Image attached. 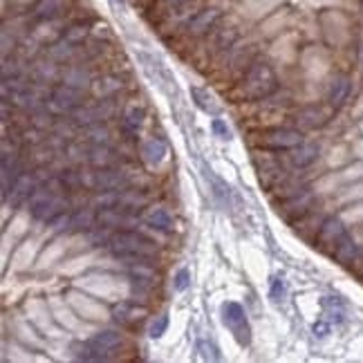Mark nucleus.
I'll return each instance as SVG.
<instances>
[{"mask_svg": "<svg viewBox=\"0 0 363 363\" xmlns=\"http://www.w3.org/2000/svg\"><path fill=\"white\" fill-rule=\"evenodd\" d=\"M77 54V45H72L69 40L61 38L57 45L50 48V59L57 61V63H65V61H72Z\"/></svg>", "mask_w": 363, "mask_h": 363, "instance_id": "nucleus-27", "label": "nucleus"}, {"mask_svg": "<svg viewBox=\"0 0 363 363\" xmlns=\"http://www.w3.org/2000/svg\"><path fill=\"white\" fill-rule=\"evenodd\" d=\"M341 218H343L345 225H363V202L350 206Z\"/></svg>", "mask_w": 363, "mask_h": 363, "instance_id": "nucleus-33", "label": "nucleus"}, {"mask_svg": "<svg viewBox=\"0 0 363 363\" xmlns=\"http://www.w3.org/2000/svg\"><path fill=\"white\" fill-rule=\"evenodd\" d=\"M30 123H32V128H36V130H45V128H50V125H54L57 121H54L52 115L45 113V108H43V110H38V113H34Z\"/></svg>", "mask_w": 363, "mask_h": 363, "instance_id": "nucleus-34", "label": "nucleus"}, {"mask_svg": "<svg viewBox=\"0 0 363 363\" xmlns=\"http://www.w3.org/2000/svg\"><path fill=\"white\" fill-rule=\"evenodd\" d=\"M361 233H363V227H361Z\"/></svg>", "mask_w": 363, "mask_h": 363, "instance_id": "nucleus-43", "label": "nucleus"}, {"mask_svg": "<svg viewBox=\"0 0 363 363\" xmlns=\"http://www.w3.org/2000/svg\"><path fill=\"white\" fill-rule=\"evenodd\" d=\"M361 130H363V121H361Z\"/></svg>", "mask_w": 363, "mask_h": 363, "instance_id": "nucleus-42", "label": "nucleus"}, {"mask_svg": "<svg viewBox=\"0 0 363 363\" xmlns=\"http://www.w3.org/2000/svg\"><path fill=\"white\" fill-rule=\"evenodd\" d=\"M218 21H220V11H218V9H213V7L202 9V11H198V13H195V16L189 21L186 32H189L191 36H204V34H208V32L213 30Z\"/></svg>", "mask_w": 363, "mask_h": 363, "instance_id": "nucleus-13", "label": "nucleus"}, {"mask_svg": "<svg viewBox=\"0 0 363 363\" xmlns=\"http://www.w3.org/2000/svg\"><path fill=\"white\" fill-rule=\"evenodd\" d=\"M50 108L54 110V113H72V110L81 108L83 104H86V90L81 88H74V86H67V83H61V86H57L52 90L50 94Z\"/></svg>", "mask_w": 363, "mask_h": 363, "instance_id": "nucleus-3", "label": "nucleus"}, {"mask_svg": "<svg viewBox=\"0 0 363 363\" xmlns=\"http://www.w3.org/2000/svg\"><path fill=\"white\" fill-rule=\"evenodd\" d=\"M289 157H291V164H294V166H298V169H305V166H310V164L316 162V157H318V146L303 142L296 148H291V155Z\"/></svg>", "mask_w": 363, "mask_h": 363, "instance_id": "nucleus-21", "label": "nucleus"}, {"mask_svg": "<svg viewBox=\"0 0 363 363\" xmlns=\"http://www.w3.org/2000/svg\"><path fill=\"white\" fill-rule=\"evenodd\" d=\"M166 328H169V316H166V314L155 316V320L150 323V339H160V337H164Z\"/></svg>", "mask_w": 363, "mask_h": 363, "instance_id": "nucleus-36", "label": "nucleus"}, {"mask_svg": "<svg viewBox=\"0 0 363 363\" xmlns=\"http://www.w3.org/2000/svg\"><path fill=\"white\" fill-rule=\"evenodd\" d=\"M278 90V79L274 74V69L267 63H251V67L245 72V77L240 79L238 88H235L233 94H240L242 99H267L269 94H274Z\"/></svg>", "mask_w": 363, "mask_h": 363, "instance_id": "nucleus-1", "label": "nucleus"}, {"mask_svg": "<svg viewBox=\"0 0 363 363\" xmlns=\"http://www.w3.org/2000/svg\"><path fill=\"white\" fill-rule=\"evenodd\" d=\"M108 249L115 256L121 258H137V260H150L157 254V245L148 240L146 235L135 233V231H117L110 235Z\"/></svg>", "mask_w": 363, "mask_h": 363, "instance_id": "nucleus-2", "label": "nucleus"}, {"mask_svg": "<svg viewBox=\"0 0 363 363\" xmlns=\"http://www.w3.org/2000/svg\"><path fill=\"white\" fill-rule=\"evenodd\" d=\"M61 81L67 83V86L81 88V90L92 88V77H90L88 69H83V65H69L67 69H63Z\"/></svg>", "mask_w": 363, "mask_h": 363, "instance_id": "nucleus-19", "label": "nucleus"}, {"mask_svg": "<svg viewBox=\"0 0 363 363\" xmlns=\"http://www.w3.org/2000/svg\"><path fill=\"white\" fill-rule=\"evenodd\" d=\"M222 318H225V325L235 334V339H238L242 345H247L251 337H249V325L245 320L242 307L235 303H225L222 305Z\"/></svg>", "mask_w": 363, "mask_h": 363, "instance_id": "nucleus-9", "label": "nucleus"}, {"mask_svg": "<svg viewBox=\"0 0 363 363\" xmlns=\"http://www.w3.org/2000/svg\"><path fill=\"white\" fill-rule=\"evenodd\" d=\"M123 88V83L119 77H104L99 81H92V94L96 99H110L113 94H117Z\"/></svg>", "mask_w": 363, "mask_h": 363, "instance_id": "nucleus-22", "label": "nucleus"}, {"mask_svg": "<svg viewBox=\"0 0 363 363\" xmlns=\"http://www.w3.org/2000/svg\"><path fill=\"white\" fill-rule=\"evenodd\" d=\"M193 96H195V101H198V106L204 110V113H211V115H216V113H218V106L213 104V99H211V96H208L204 90L193 88Z\"/></svg>", "mask_w": 363, "mask_h": 363, "instance_id": "nucleus-32", "label": "nucleus"}, {"mask_svg": "<svg viewBox=\"0 0 363 363\" xmlns=\"http://www.w3.org/2000/svg\"><path fill=\"white\" fill-rule=\"evenodd\" d=\"M96 220H99V218H96V213L92 211V208H79V211L72 213V220H69V229L67 231H72V233H88L94 227Z\"/></svg>", "mask_w": 363, "mask_h": 363, "instance_id": "nucleus-23", "label": "nucleus"}, {"mask_svg": "<svg viewBox=\"0 0 363 363\" xmlns=\"http://www.w3.org/2000/svg\"><path fill=\"white\" fill-rule=\"evenodd\" d=\"M189 285H191V274L186 269H179L175 276V289L184 291V289H189Z\"/></svg>", "mask_w": 363, "mask_h": 363, "instance_id": "nucleus-38", "label": "nucleus"}, {"mask_svg": "<svg viewBox=\"0 0 363 363\" xmlns=\"http://www.w3.org/2000/svg\"><path fill=\"white\" fill-rule=\"evenodd\" d=\"M67 208V200L65 195H50L48 200H43L40 204H36L34 208H30L32 211V218L38 220V222H52L54 218H59L61 213H65Z\"/></svg>", "mask_w": 363, "mask_h": 363, "instance_id": "nucleus-12", "label": "nucleus"}, {"mask_svg": "<svg viewBox=\"0 0 363 363\" xmlns=\"http://www.w3.org/2000/svg\"><path fill=\"white\" fill-rule=\"evenodd\" d=\"M142 157L148 166H157L166 157V144L162 139H150L142 146Z\"/></svg>", "mask_w": 363, "mask_h": 363, "instance_id": "nucleus-24", "label": "nucleus"}, {"mask_svg": "<svg viewBox=\"0 0 363 363\" xmlns=\"http://www.w3.org/2000/svg\"><path fill=\"white\" fill-rule=\"evenodd\" d=\"M86 139H88V142H92V146L94 144H108L110 142V130L101 123L90 125V128H86Z\"/></svg>", "mask_w": 363, "mask_h": 363, "instance_id": "nucleus-28", "label": "nucleus"}, {"mask_svg": "<svg viewBox=\"0 0 363 363\" xmlns=\"http://www.w3.org/2000/svg\"><path fill=\"white\" fill-rule=\"evenodd\" d=\"M57 77H59L57 61H50V63H40V65H36V79H38L40 83L54 81Z\"/></svg>", "mask_w": 363, "mask_h": 363, "instance_id": "nucleus-29", "label": "nucleus"}, {"mask_svg": "<svg viewBox=\"0 0 363 363\" xmlns=\"http://www.w3.org/2000/svg\"><path fill=\"white\" fill-rule=\"evenodd\" d=\"M332 106L328 104V108L323 106H307L303 108L301 113L296 115V123L305 130H316V128H323V125L330 121V115H332Z\"/></svg>", "mask_w": 363, "mask_h": 363, "instance_id": "nucleus-11", "label": "nucleus"}, {"mask_svg": "<svg viewBox=\"0 0 363 363\" xmlns=\"http://www.w3.org/2000/svg\"><path fill=\"white\" fill-rule=\"evenodd\" d=\"M38 186V179L34 173H23L11 186V204H21L32 195V191Z\"/></svg>", "mask_w": 363, "mask_h": 363, "instance_id": "nucleus-17", "label": "nucleus"}, {"mask_svg": "<svg viewBox=\"0 0 363 363\" xmlns=\"http://www.w3.org/2000/svg\"><path fill=\"white\" fill-rule=\"evenodd\" d=\"M314 204H316V195L312 191H301L296 195H291V198H285V202L278 206V211H281L287 220L296 222L301 220L303 216L312 213L314 211Z\"/></svg>", "mask_w": 363, "mask_h": 363, "instance_id": "nucleus-6", "label": "nucleus"}, {"mask_svg": "<svg viewBox=\"0 0 363 363\" xmlns=\"http://www.w3.org/2000/svg\"><path fill=\"white\" fill-rule=\"evenodd\" d=\"M63 11V0H40L34 9V16L38 21H54L57 16H61Z\"/></svg>", "mask_w": 363, "mask_h": 363, "instance_id": "nucleus-26", "label": "nucleus"}, {"mask_svg": "<svg viewBox=\"0 0 363 363\" xmlns=\"http://www.w3.org/2000/svg\"><path fill=\"white\" fill-rule=\"evenodd\" d=\"M115 113V106L110 99H101L96 104H90L86 106L83 104L81 108L72 110V121L79 125V128H90V125H96V123H104L113 117Z\"/></svg>", "mask_w": 363, "mask_h": 363, "instance_id": "nucleus-4", "label": "nucleus"}, {"mask_svg": "<svg viewBox=\"0 0 363 363\" xmlns=\"http://www.w3.org/2000/svg\"><path fill=\"white\" fill-rule=\"evenodd\" d=\"M350 92H352V81L347 74H334L328 83V92H325V99L328 104L339 110L341 106H345V101L350 99Z\"/></svg>", "mask_w": 363, "mask_h": 363, "instance_id": "nucleus-10", "label": "nucleus"}, {"mask_svg": "<svg viewBox=\"0 0 363 363\" xmlns=\"http://www.w3.org/2000/svg\"><path fill=\"white\" fill-rule=\"evenodd\" d=\"M130 179L117 166H110V169H96L92 173V186L96 191H123L128 189Z\"/></svg>", "mask_w": 363, "mask_h": 363, "instance_id": "nucleus-8", "label": "nucleus"}, {"mask_svg": "<svg viewBox=\"0 0 363 363\" xmlns=\"http://www.w3.org/2000/svg\"><path fill=\"white\" fill-rule=\"evenodd\" d=\"M303 142H305L303 135L291 128H272L260 135V146L274 150H291Z\"/></svg>", "mask_w": 363, "mask_h": 363, "instance_id": "nucleus-7", "label": "nucleus"}, {"mask_svg": "<svg viewBox=\"0 0 363 363\" xmlns=\"http://www.w3.org/2000/svg\"><path fill=\"white\" fill-rule=\"evenodd\" d=\"M162 3V7H166V9H177V7H182V5H186L189 0H160Z\"/></svg>", "mask_w": 363, "mask_h": 363, "instance_id": "nucleus-40", "label": "nucleus"}, {"mask_svg": "<svg viewBox=\"0 0 363 363\" xmlns=\"http://www.w3.org/2000/svg\"><path fill=\"white\" fill-rule=\"evenodd\" d=\"M332 256L337 258V262L343 264V267H352V264L361 258V249H359V245L352 235L347 233L345 238L337 245V249L332 251Z\"/></svg>", "mask_w": 363, "mask_h": 363, "instance_id": "nucleus-14", "label": "nucleus"}, {"mask_svg": "<svg viewBox=\"0 0 363 363\" xmlns=\"http://www.w3.org/2000/svg\"><path fill=\"white\" fill-rule=\"evenodd\" d=\"M88 162L94 169H110L119 164V155L108 144H94L88 152Z\"/></svg>", "mask_w": 363, "mask_h": 363, "instance_id": "nucleus-16", "label": "nucleus"}, {"mask_svg": "<svg viewBox=\"0 0 363 363\" xmlns=\"http://www.w3.org/2000/svg\"><path fill=\"white\" fill-rule=\"evenodd\" d=\"M121 343H123V337H121L119 332H115V330H104V332L94 334V337L90 339V345L94 347V350H99L101 354H108V352L117 350Z\"/></svg>", "mask_w": 363, "mask_h": 363, "instance_id": "nucleus-18", "label": "nucleus"}, {"mask_svg": "<svg viewBox=\"0 0 363 363\" xmlns=\"http://www.w3.org/2000/svg\"><path fill=\"white\" fill-rule=\"evenodd\" d=\"M345 235H347V225L343 222V218L341 216H330V218L323 220V225H320V229L316 233V247L328 251V254H332Z\"/></svg>", "mask_w": 363, "mask_h": 363, "instance_id": "nucleus-5", "label": "nucleus"}, {"mask_svg": "<svg viewBox=\"0 0 363 363\" xmlns=\"http://www.w3.org/2000/svg\"><path fill=\"white\" fill-rule=\"evenodd\" d=\"M146 222L150 227L160 229V231H171L173 229V216L162 206H152L148 211V216H146Z\"/></svg>", "mask_w": 363, "mask_h": 363, "instance_id": "nucleus-25", "label": "nucleus"}, {"mask_svg": "<svg viewBox=\"0 0 363 363\" xmlns=\"http://www.w3.org/2000/svg\"><path fill=\"white\" fill-rule=\"evenodd\" d=\"M61 179L67 191H79L81 184H83V175L81 173H74V171H63L61 173Z\"/></svg>", "mask_w": 363, "mask_h": 363, "instance_id": "nucleus-35", "label": "nucleus"}, {"mask_svg": "<svg viewBox=\"0 0 363 363\" xmlns=\"http://www.w3.org/2000/svg\"><path fill=\"white\" fill-rule=\"evenodd\" d=\"M213 130H216L222 139H229V128H227V125L222 123L220 119H216V121H213Z\"/></svg>", "mask_w": 363, "mask_h": 363, "instance_id": "nucleus-39", "label": "nucleus"}, {"mask_svg": "<svg viewBox=\"0 0 363 363\" xmlns=\"http://www.w3.org/2000/svg\"><path fill=\"white\" fill-rule=\"evenodd\" d=\"M63 38L69 40L72 45H81L88 38V25H72L69 30H65Z\"/></svg>", "mask_w": 363, "mask_h": 363, "instance_id": "nucleus-30", "label": "nucleus"}, {"mask_svg": "<svg viewBox=\"0 0 363 363\" xmlns=\"http://www.w3.org/2000/svg\"><path fill=\"white\" fill-rule=\"evenodd\" d=\"M146 310L144 307H137L133 303H119L113 307V316L115 320H119V323L123 325H133V323H139V320L144 318Z\"/></svg>", "mask_w": 363, "mask_h": 363, "instance_id": "nucleus-20", "label": "nucleus"}, {"mask_svg": "<svg viewBox=\"0 0 363 363\" xmlns=\"http://www.w3.org/2000/svg\"><path fill=\"white\" fill-rule=\"evenodd\" d=\"M148 204V198L142 193V191H135V189H123L119 191V202H117V208L123 213H137L146 208Z\"/></svg>", "mask_w": 363, "mask_h": 363, "instance_id": "nucleus-15", "label": "nucleus"}, {"mask_svg": "<svg viewBox=\"0 0 363 363\" xmlns=\"http://www.w3.org/2000/svg\"><path fill=\"white\" fill-rule=\"evenodd\" d=\"M144 121V108H128L123 115V123L128 130H137Z\"/></svg>", "mask_w": 363, "mask_h": 363, "instance_id": "nucleus-31", "label": "nucleus"}, {"mask_svg": "<svg viewBox=\"0 0 363 363\" xmlns=\"http://www.w3.org/2000/svg\"><path fill=\"white\" fill-rule=\"evenodd\" d=\"M69 220H72V216H67V213H61L59 218H54L50 225H52V231L54 233H61L65 229H69Z\"/></svg>", "mask_w": 363, "mask_h": 363, "instance_id": "nucleus-37", "label": "nucleus"}, {"mask_svg": "<svg viewBox=\"0 0 363 363\" xmlns=\"http://www.w3.org/2000/svg\"><path fill=\"white\" fill-rule=\"evenodd\" d=\"M354 150H359V157H363V142H359V144L354 146Z\"/></svg>", "mask_w": 363, "mask_h": 363, "instance_id": "nucleus-41", "label": "nucleus"}]
</instances>
